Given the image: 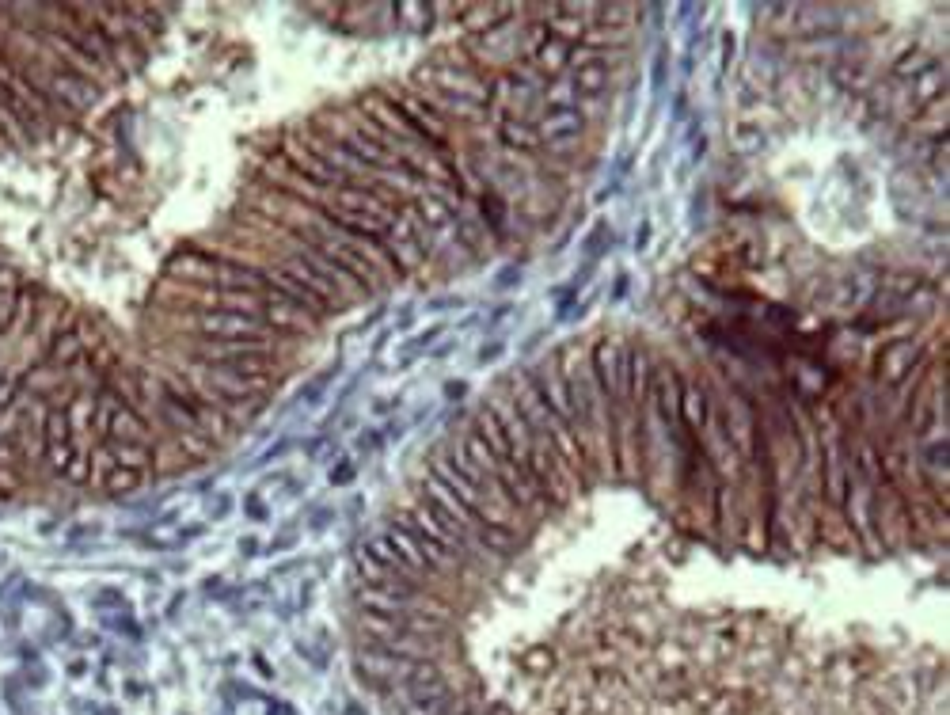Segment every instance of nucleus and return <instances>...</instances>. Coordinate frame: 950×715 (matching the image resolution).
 Wrapping results in <instances>:
<instances>
[{
    "label": "nucleus",
    "mask_w": 950,
    "mask_h": 715,
    "mask_svg": "<svg viewBox=\"0 0 950 715\" xmlns=\"http://www.w3.org/2000/svg\"><path fill=\"white\" fill-rule=\"evenodd\" d=\"M540 149H548V156H555V160H567V156H574L578 149H582V137H567V141H548V145H540Z\"/></svg>",
    "instance_id": "obj_27"
},
{
    "label": "nucleus",
    "mask_w": 950,
    "mask_h": 715,
    "mask_svg": "<svg viewBox=\"0 0 950 715\" xmlns=\"http://www.w3.org/2000/svg\"><path fill=\"white\" fill-rule=\"evenodd\" d=\"M605 240L612 244V232H608L605 221H597V225H593V236L586 240V252H589V255H597V252H601V244H605Z\"/></svg>",
    "instance_id": "obj_28"
},
{
    "label": "nucleus",
    "mask_w": 950,
    "mask_h": 715,
    "mask_svg": "<svg viewBox=\"0 0 950 715\" xmlns=\"http://www.w3.org/2000/svg\"><path fill=\"white\" fill-rule=\"evenodd\" d=\"M650 377H654L650 354H646V347L631 343V347H627V407H631V411H639V404L646 400Z\"/></svg>",
    "instance_id": "obj_9"
},
{
    "label": "nucleus",
    "mask_w": 950,
    "mask_h": 715,
    "mask_svg": "<svg viewBox=\"0 0 950 715\" xmlns=\"http://www.w3.org/2000/svg\"><path fill=\"white\" fill-rule=\"evenodd\" d=\"M498 137L510 153H540V137H536V126L529 118H502L498 122Z\"/></svg>",
    "instance_id": "obj_16"
},
{
    "label": "nucleus",
    "mask_w": 950,
    "mask_h": 715,
    "mask_svg": "<svg viewBox=\"0 0 950 715\" xmlns=\"http://www.w3.org/2000/svg\"><path fill=\"white\" fill-rule=\"evenodd\" d=\"M498 354H502V343H491V347H483V350H479V362L487 366V362H494Z\"/></svg>",
    "instance_id": "obj_31"
},
{
    "label": "nucleus",
    "mask_w": 950,
    "mask_h": 715,
    "mask_svg": "<svg viewBox=\"0 0 950 715\" xmlns=\"http://www.w3.org/2000/svg\"><path fill=\"white\" fill-rule=\"evenodd\" d=\"M711 419V396L700 381H684L681 385V426L688 438H700L703 426Z\"/></svg>",
    "instance_id": "obj_8"
},
{
    "label": "nucleus",
    "mask_w": 950,
    "mask_h": 715,
    "mask_svg": "<svg viewBox=\"0 0 950 715\" xmlns=\"http://www.w3.org/2000/svg\"><path fill=\"white\" fill-rule=\"evenodd\" d=\"M278 153H282L285 160L297 168V175H304V179H308L312 187H320V191H335V187H342V183H346L342 175L331 172L320 156L304 145L301 134H285L282 141H278Z\"/></svg>",
    "instance_id": "obj_5"
},
{
    "label": "nucleus",
    "mask_w": 950,
    "mask_h": 715,
    "mask_svg": "<svg viewBox=\"0 0 950 715\" xmlns=\"http://www.w3.org/2000/svg\"><path fill=\"white\" fill-rule=\"evenodd\" d=\"M187 320H190L187 328L194 331V339H209V343H255V347H278V335L266 328L263 316L198 309V312H190Z\"/></svg>",
    "instance_id": "obj_1"
},
{
    "label": "nucleus",
    "mask_w": 950,
    "mask_h": 715,
    "mask_svg": "<svg viewBox=\"0 0 950 715\" xmlns=\"http://www.w3.org/2000/svg\"><path fill=\"white\" fill-rule=\"evenodd\" d=\"M445 392H449L453 400H456V396H464V381H456V385H449V388H445Z\"/></svg>",
    "instance_id": "obj_34"
},
{
    "label": "nucleus",
    "mask_w": 950,
    "mask_h": 715,
    "mask_svg": "<svg viewBox=\"0 0 950 715\" xmlns=\"http://www.w3.org/2000/svg\"><path fill=\"white\" fill-rule=\"evenodd\" d=\"M570 54H574V46L570 42H559V39H548L536 54L529 58V65L540 73L544 80H555V77H563L567 73V65H570Z\"/></svg>",
    "instance_id": "obj_15"
},
{
    "label": "nucleus",
    "mask_w": 950,
    "mask_h": 715,
    "mask_svg": "<svg viewBox=\"0 0 950 715\" xmlns=\"http://www.w3.org/2000/svg\"><path fill=\"white\" fill-rule=\"evenodd\" d=\"M582 134H586V118L578 115V107L548 111V115H540V122H536L540 145H548V141H567V137H582Z\"/></svg>",
    "instance_id": "obj_11"
},
{
    "label": "nucleus",
    "mask_w": 950,
    "mask_h": 715,
    "mask_svg": "<svg viewBox=\"0 0 950 715\" xmlns=\"http://www.w3.org/2000/svg\"><path fill=\"white\" fill-rule=\"evenodd\" d=\"M570 80H574V92L586 99H597L608 92V84H612V65H605V61H593V65H582V69H574L570 73Z\"/></svg>",
    "instance_id": "obj_18"
},
{
    "label": "nucleus",
    "mask_w": 950,
    "mask_h": 715,
    "mask_svg": "<svg viewBox=\"0 0 950 715\" xmlns=\"http://www.w3.org/2000/svg\"><path fill=\"white\" fill-rule=\"evenodd\" d=\"M377 445H380L377 434H361V438H358V449H361V453H373Z\"/></svg>",
    "instance_id": "obj_32"
},
{
    "label": "nucleus",
    "mask_w": 950,
    "mask_h": 715,
    "mask_svg": "<svg viewBox=\"0 0 950 715\" xmlns=\"http://www.w3.org/2000/svg\"><path fill=\"white\" fill-rule=\"evenodd\" d=\"M574 99H578L574 80H570V73H563V77H555L544 84V92H540V107H544V115H548V111H567V107H574Z\"/></svg>",
    "instance_id": "obj_21"
},
{
    "label": "nucleus",
    "mask_w": 950,
    "mask_h": 715,
    "mask_svg": "<svg viewBox=\"0 0 950 715\" xmlns=\"http://www.w3.org/2000/svg\"><path fill=\"white\" fill-rule=\"evenodd\" d=\"M190 457L179 449V442L171 438V434H164L160 442L152 445V472H160V476H175V472H183V468H190Z\"/></svg>",
    "instance_id": "obj_19"
},
{
    "label": "nucleus",
    "mask_w": 950,
    "mask_h": 715,
    "mask_svg": "<svg viewBox=\"0 0 950 715\" xmlns=\"http://www.w3.org/2000/svg\"><path fill=\"white\" fill-rule=\"evenodd\" d=\"M164 278H168V282H179V286H213V278H217V255H209L190 244V248L171 255L168 267H164Z\"/></svg>",
    "instance_id": "obj_6"
},
{
    "label": "nucleus",
    "mask_w": 950,
    "mask_h": 715,
    "mask_svg": "<svg viewBox=\"0 0 950 715\" xmlns=\"http://www.w3.org/2000/svg\"><path fill=\"white\" fill-rule=\"evenodd\" d=\"M263 320L278 339H282V335H312V331L320 328V320H316L312 312H304L297 301H289V297H282V293H274V290L263 293Z\"/></svg>",
    "instance_id": "obj_4"
},
{
    "label": "nucleus",
    "mask_w": 950,
    "mask_h": 715,
    "mask_svg": "<svg viewBox=\"0 0 950 715\" xmlns=\"http://www.w3.org/2000/svg\"><path fill=\"white\" fill-rule=\"evenodd\" d=\"M350 480H354V464H346V461H342L339 468L331 472V484H350Z\"/></svg>",
    "instance_id": "obj_30"
},
{
    "label": "nucleus",
    "mask_w": 950,
    "mask_h": 715,
    "mask_svg": "<svg viewBox=\"0 0 950 715\" xmlns=\"http://www.w3.org/2000/svg\"><path fill=\"white\" fill-rule=\"evenodd\" d=\"M931 65H935V61H931L928 50H905L901 58L893 61V80H897V84H901V80H916L920 73H928Z\"/></svg>",
    "instance_id": "obj_22"
},
{
    "label": "nucleus",
    "mask_w": 950,
    "mask_h": 715,
    "mask_svg": "<svg viewBox=\"0 0 950 715\" xmlns=\"http://www.w3.org/2000/svg\"><path fill=\"white\" fill-rule=\"evenodd\" d=\"M479 210H483V217H487V225H491L494 232H502V217H506V198H502V194L494 191V187H483Z\"/></svg>",
    "instance_id": "obj_25"
},
{
    "label": "nucleus",
    "mask_w": 950,
    "mask_h": 715,
    "mask_svg": "<svg viewBox=\"0 0 950 715\" xmlns=\"http://www.w3.org/2000/svg\"><path fill=\"white\" fill-rule=\"evenodd\" d=\"M472 434L487 445V453H491L494 461L510 464V442H506V430L498 426V419H494V411L487 404L479 407V415H475V423H472Z\"/></svg>",
    "instance_id": "obj_14"
},
{
    "label": "nucleus",
    "mask_w": 950,
    "mask_h": 715,
    "mask_svg": "<svg viewBox=\"0 0 950 715\" xmlns=\"http://www.w3.org/2000/svg\"><path fill=\"white\" fill-rule=\"evenodd\" d=\"M111 449V457L122 468H133V472H152V445L141 442H103Z\"/></svg>",
    "instance_id": "obj_20"
},
{
    "label": "nucleus",
    "mask_w": 950,
    "mask_h": 715,
    "mask_svg": "<svg viewBox=\"0 0 950 715\" xmlns=\"http://www.w3.org/2000/svg\"><path fill=\"white\" fill-rule=\"evenodd\" d=\"M19 293H23V278L16 267L0 263V335H8L16 324V309H19Z\"/></svg>",
    "instance_id": "obj_17"
},
{
    "label": "nucleus",
    "mask_w": 950,
    "mask_h": 715,
    "mask_svg": "<svg viewBox=\"0 0 950 715\" xmlns=\"http://www.w3.org/2000/svg\"><path fill=\"white\" fill-rule=\"evenodd\" d=\"M814 522H817V537L825 544H833L836 552H852L855 541H852V525L844 522V514L836 510V506H817L814 510Z\"/></svg>",
    "instance_id": "obj_13"
},
{
    "label": "nucleus",
    "mask_w": 950,
    "mask_h": 715,
    "mask_svg": "<svg viewBox=\"0 0 950 715\" xmlns=\"http://www.w3.org/2000/svg\"><path fill=\"white\" fill-rule=\"evenodd\" d=\"M384 96H388V103L396 107L399 115H403V122L415 130L426 145H434V149H445V153H453V145H449V122L437 115L434 107H426L422 99L403 84V88H380Z\"/></svg>",
    "instance_id": "obj_3"
},
{
    "label": "nucleus",
    "mask_w": 950,
    "mask_h": 715,
    "mask_svg": "<svg viewBox=\"0 0 950 715\" xmlns=\"http://www.w3.org/2000/svg\"><path fill=\"white\" fill-rule=\"evenodd\" d=\"M460 12H468V16H460V27L472 39H479V35H487V31L502 27L506 20H513L510 12H521V4H464Z\"/></svg>",
    "instance_id": "obj_10"
},
{
    "label": "nucleus",
    "mask_w": 950,
    "mask_h": 715,
    "mask_svg": "<svg viewBox=\"0 0 950 715\" xmlns=\"http://www.w3.org/2000/svg\"><path fill=\"white\" fill-rule=\"evenodd\" d=\"M589 366L605 404H627V347L616 335H601L589 350Z\"/></svg>",
    "instance_id": "obj_2"
},
{
    "label": "nucleus",
    "mask_w": 950,
    "mask_h": 715,
    "mask_svg": "<svg viewBox=\"0 0 950 715\" xmlns=\"http://www.w3.org/2000/svg\"><path fill=\"white\" fill-rule=\"evenodd\" d=\"M141 484H145V472H133V468H122V464H118L111 476H103L99 487H103L107 495H130V491H137Z\"/></svg>",
    "instance_id": "obj_23"
},
{
    "label": "nucleus",
    "mask_w": 950,
    "mask_h": 715,
    "mask_svg": "<svg viewBox=\"0 0 950 715\" xmlns=\"http://www.w3.org/2000/svg\"><path fill=\"white\" fill-rule=\"evenodd\" d=\"M525 666H529V670H551V651H532V655H525Z\"/></svg>",
    "instance_id": "obj_29"
},
{
    "label": "nucleus",
    "mask_w": 950,
    "mask_h": 715,
    "mask_svg": "<svg viewBox=\"0 0 950 715\" xmlns=\"http://www.w3.org/2000/svg\"><path fill=\"white\" fill-rule=\"evenodd\" d=\"M247 503H251V506H247V510H251V518H266V510L259 506V499H247Z\"/></svg>",
    "instance_id": "obj_33"
},
{
    "label": "nucleus",
    "mask_w": 950,
    "mask_h": 715,
    "mask_svg": "<svg viewBox=\"0 0 950 715\" xmlns=\"http://www.w3.org/2000/svg\"><path fill=\"white\" fill-rule=\"evenodd\" d=\"M715 529L726 541L741 537V491L738 484H719L715 487Z\"/></svg>",
    "instance_id": "obj_12"
},
{
    "label": "nucleus",
    "mask_w": 950,
    "mask_h": 715,
    "mask_svg": "<svg viewBox=\"0 0 950 715\" xmlns=\"http://www.w3.org/2000/svg\"><path fill=\"white\" fill-rule=\"evenodd\" d=\"M593 12H601V16H593L601 27H608V31H624L639 8H635V4H593Z\"/></svg>",
    "instance_id": "obj_24"
},
{
    "label": "nucleus",
    "mask_w": 950,
    "mask_h": 715,
    "mask_svg": "<svg viewBox=\"0 0 950 715\" xmlns=\"http://www.w3.org/2000/svg\"><path fill=\"white\" fill-rule=\"evenodd\" d=\"M916 282H920V278H916V274H909V271H905V274H886V290H893L897 297H912V293H916Z\"/></svg>",
    "instance_id": "obj_26"
},
{
    "label": "nucleus",
    "mask_w": 950,
    "mask_h": 715,
    "mask_svg": "<svg viewBox=\"0 0 950 715\" xmlns=\"http://www.w3.org/2000/svg\"><path fill=\"white\" fill-rule=\"evenodd\" d=\"M920 354H924V347L912 343V339H897V343H890V347L874 358V377H878V385L897 388L901 385V377L920 362Z\"/></svg>",
    "instance_id": "obj_7"
}]
</instances>
